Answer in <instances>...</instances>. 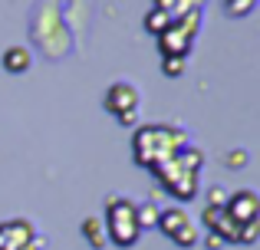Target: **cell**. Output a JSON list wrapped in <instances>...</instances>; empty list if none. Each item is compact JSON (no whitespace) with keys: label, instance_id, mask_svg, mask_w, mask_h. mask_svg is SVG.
Returning <instances> with one entry per match:
<instances>
[{"label":"cell","instance_id":"15","mask_svg":"<svg viewBox=\"0 0 260 250\" xmlns=\"http://www.w3.org/2000/svg\"><path fill=\"white\" fill-rule=\"evenodd\" d=\"M135 214H139V227L145 231V227H152L155 221H158V207L155 204H142V207H135Z\"/></svg>","mask_w":260,"mask_h":250},{"label":"cell","instance_id":"14","mask_svg":"<svg viewBox=\"0 0 260 250\" xmlns=\"http://www.w3.org/2000/svg\"><path fill=\"white\" fill-rule=\"evenodd\" d=\"M204 0H172V20L184 17V13H201Z\"/></svg>","mask_w":260,"mask_h":250},{"label":"cell","instance_id":"1","mask_svg":"<svg viewBox=\"0 0 260 250\" xmlns=\"http://www.w3.org/2000/svg\"><path fill=\"white\" fill-rule=\"evenodd\" d=\"M188 145V132L181 125H168V122H148L139 125L132 135V158L142 168H158L168 158H175L181 148Z\"/></svg>","mask_w":260,"mask_h":250},{"label":"cell","instance_id":"9","mask_svg":"<svg viewBox=\"0 0 260 250\" xmlns=\"http://www.w3.org/2000/svg\"><path fill=\"white\" fill-rule=\"evenodd\" d=\"M204 224H208V234L221 237L224 244H244V231L234 224V221L224 214V207H204Z\"/></svg>","mask_w":260,"mask_h":250},{"label":"cell","instance_id":"5","mask_svg":"<svg viewBox=\"0 0 260 250\" xmlns=\"http://www.w3.org/2000/svg\"><path fill=\"white\" fill-rule=\"evenodd\" d=\"M224 214L244 231V244H257L260 231V201L254 191H234L224 201Z\"/></svg>","mask_w":260,"mask_h":250},{"label":"cell","instance_id":"17","mask_svg":"<svg viewBox=\"0 0 260 250\" xmlns=\"http://www.w3.org/2000/svg\"><path fill=\"white\" fill-rule=\"evenodd\" d=\"M224 165H228V168H241V165H244V152H228Z\"/></svg>","mask_w":260,"mask_h":250},{"label":"cell","instance_id":"16","mask_svg":"<svg viewBox=\"0 0 260 250\" xmlns=\"http://www.w3.org/2000/svg\"><path fill=\"white\" fill-rule=\"evenodd\" d=\"M161 73H165V76H181L184 73V59H161Z\"/></svg>","mask_w":260,"mask_h":250},{"label":"cell","instance_id":"12","mask_svg":"<svg viewBox=\"0 0 260 250\" xmlns=\"http://www.w3.org/2000/svg\"><path fill=\"white\" fill-rule=\"evenodd\" d=\"M168 23H172V13L158 10V7H152V10H148V17H145V30H148V33H155V37H158V33L165 30Z\"/></svg>","mask_w":260,"mask_h":250},{"label":"cell","instance_id":"3","mask_svg":"<svg viewBox=\"0 0 260 250\" xmlns=\"http://www.w3.org/2000/svg\"><path fill=\"white\" fill-rule=\"evenodd\" d=\"M135 207L128 198H122V194H112V198L106 201V240H112L115 247L128 250L139 244V214H135Z\"/></svg>","mask_w":260,"mask_h":250},{"label":"cell","instance_id":"11","mask_svg":"<svg viewBox=\"0 0 260 250\" xmlns=\"http://www.w3.org/2000/svg\"><path fill=\"white\" fill-rule=\"evenodd\" d=\"M83 234H86V240H89L92 250L106 247V227H102V218H86L83 221Z\"/></svg>","mask_w":260,"mask_h":250},{"label":"cell","instance_id":"2","mask_svg":"<svg viewBox=\"0 0 260 250\" xmlns=\"http://www.w3.org/2000/svg\"><path fill=\"white\" fill-rule=\"evenodd\" d=\"M201 165H204V155L201 148L194 145H184L175 158H168L165 165L152 168L155 181L165 188L172 198L178 201H194L198 198V178H201Z\"/></svg>","mask_w":260,"mask_h":250},{"label":"cell","instance_id":"10","mask_svg":"<svg viewBox=\"0 0 260 250\" xmlns=\"http://www.w3.org/2000/svg\"><path fill=\"white\" fill-rule=\"evenodd\" d=\"M4 69L7 73H26L30 69V50L26 46H7L4 50Z\"/></svg>","mask_w":260,"mask_h":250},{"label":"cell","instance_id":"4","mask_svg":"<svg viewBox=\"0 0 260 250\" xmlns=\"http://www.w3.org/2000/svg\"><path fill=\"white\" fill-rule=\"evenodd\" d=\"M198 26H201V13H184V17H175L165 30L158 33V50L161 59H184L191 53V43L198 37Z\"/></svg>","mask_w":260,"mask_h":250},{"label":"cell","instance_id":"13","mask_svg":"<svg viewBox=\"0 0 260 250\" xmlns=\"http://www.w3.org/2000/svg\"><path fill=\"white\" fill-rule=\"evenodd\" d=\"M257 0H224V13L228 17H247L250 10H254Z\"/></svg>","mask_w":260,"mask_h":250},{"label":"cell","instance_id":"6","mask_svg":"<svg viewBox=\"0 0 260 250\" xmlns=\"http://www.w3.org/2000/svg\"><path fill=\"white\" fill-rule=\"evenodd\" d=\"M102 109L112 112L119 125H135L139 122V89L132 83H112L102 96Z\"/></svg>","mask_w":260,"mask_h":250},{"label":"cell","instance_id":"7","mask_svg":"<svg viewBox=\"0 0 260 250\" xmlns=\"http://www.w3.org/2000/svg\"><path fill=\"white\" fill-rule=\"evenodd\" d=\"M155 224L178 247H194L198 244V227L188 218V211H181V207H158V221Z\"/></svg>","mask_w":260,"mask_h":250},{"label":"cell","instance_id":"18","mask_svg":"<svg viewBox=\"0 0 260 250\" xmlns=\"http://www.w3.org/2000/svg\"><path fill=\"white\" fill-rule=\"evenodd\" d=\"M208 247H211V250H221V247H224V240H221V237H214V234H208Z\"/></svg>","mask_w":260,"mask_h":250},{"label":"cell","instance_id":"8","mask_svg":"<svg viewBox=\"0 0 260 250\" xmlns=\"http://www.w3.org/2000/svg\"><path fill=\"white\" fill-rule=\"evenodd\" d=\"M0 250H43V237L30 221L13 218L0 224Z\"/></svg>","mask_w":260,"mask_h":250}]
</instances>
